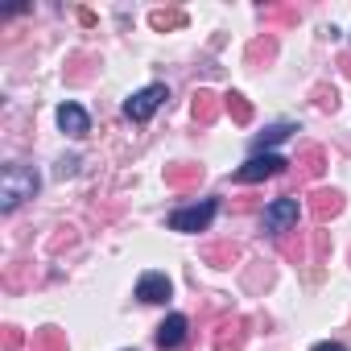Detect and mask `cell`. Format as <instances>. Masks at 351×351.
<instances>
[{"mask_svg": "<svg viewBox=\"0 0 351 351\" xmlns=\"http://www.w3.org/2000/svg\"><path fill=\"white\" fill-rule=\"evenodd\" d=\"M38 186H42L38 169H29V165H5V173H0V211L13 215L25 199L38 195Z\"/></svg>", "mask_w": 351, "mask_h": 351, "instance_id": "6da1fadb", "label": "cell"}, {"mask_svg": "<svg viewBox=\"0 0 351 351\" xmlns=\"http://www.w3.org/2000/svg\"><path fill=\"white\" fill-rule=\"evenodd\" d=\"M215 211H219L215 199H203V203H195V207H182V211L169 215V232H207L211 219H215Z\"/></svg>", "mask_w": 351, "mask_h": 351, "instance_id": "7a4b0ae2", "label": "cell"}, {"mask_svg": "<svg viewBox=\"0 0 351 351\" xmlns=\"http://www.w3.org/2000/svg\"><path fill=\"white\" fill-rule=\"evenodd\" d=\"M165 99H169L165 83H149V87H141V91H136V95L124 104V116H128L132 124H145V120H149V116H153V112H157Z\"/></svg>", "mask_w": 351, "mask_h": 351, "instance_id": "3957f363", "label": "cell"}, {"mask_svg": "<svg viewBox=\"0 0 351 351\" xmlns=\"http://www.w3.org/2000/svg\"><path fill=\"white\" fill-rule=\"evenodd\" d=\"M298 215H302V207H298V199H273L269 207H265V232L269 236H285V232H293V223H298Z\"/></svg>", "mask_w": 351, "mask_h": 351, "instance_id": "277c9868", "label": "cell"}, {"mask_svg": "<svg viewBox=\"0 0 351 351\" xmlns=\"http://www.w3.org/2000/svg\"><path fill=\"white\" fill-rule=\"evenodd\" d=\"M285 157H277V153H256V157H248V165H240L236 169V182H265V178H277V173H285Z\"/></svg>", "mask_w": 351, "mask_h": 351, "instance_id": "5b68a950", "label": "cell"}, {"mask_svg": "<svg viewBox=\"0 0 351 351\" xmlns=\"http://www.w3.org/2000/svg\"><path fill=\"white\" fill-rule=\"evenodd\" d=\"M58 128L66 132V136H75V141H83L87 132H91V116L79 108V104H62L58 108Z\"/></svg>", "mask_w": 351, "mask_h": 351, "instance_id": "8992f818", "label": "cell"}, {"mask_svg": "<svg viewBox=\"0 0 351 351\" xmlns=\"http://www.w3.org/2000/svg\"><path fill=\"white\" fill-rule=\"evenodd\" d=\"M169 293H173V285H169V277H165V273H145V277L136 281V298H141V302H149V306L169 302Z\"/></svg>", "mask_w": 351, "mask_h": 351, "instance_id": "52a82bcc", "label": "cell"}, {"mask_svg": "<svg viewBox=\"0 0 351 351\" xmlns=\"http://www.w3.org/2000/svg\"><path fill=\"white\" fill-rule=\"evenodd\" d=\"M186 330H191L186 314H169V318H165V322L157 326V347H165V351L182 347V343H186Z\"/></svg>", "mask_w": 351, "mask_h": 351, "instance_id": "ba28073f", "label": "cell"}, {"mask_svg": "<svg viewBox=\"0 0 351 351\" xmlns=\"http://www.w3.org/2000/svg\"><path fill=\"white\" fill-rule=\"evenodd\" d=\"M215 351H244V318H232L215 335Z\"/></svg>", "mask_w": 351, "mask_h": 351, "instance_id": "9c48e42d", "label": "cell"}, {"mask_svg": "<svg viewBox=\"0 0 351 351\" xmlns=\"http://www.w3.org/2000/svg\"><path fill=\"white\" fill-rule=\"evenodd\" d=\"M339 211H343V199H339L335 191H318V195H314V203H310V215H314L318 223H326V219H330V215H339Z\"/></svg>", "mask_w": 351, "mask_h": 351, "instance_id": "30bf717a", "label": "cell"}, {"mask_svg": "<svg viewBox=\"0 0 351 351\" xmlns=\"http://www.w3.org/2000/svg\"><path fill=\"white\" fill-rule=\"evenodd\" d=\"M203 178V165H173V169H165V182L173 186V191H186V186H195Z\"/></svg>", "mask_w": 351, "mask_h": 351, "instance_id": "8fae6325", "label": "cell"}, {"mask_svg": "<svg viewBox=\"0 0 351 351\" xmlns=\"http://www.w3.org/2000/svg\"><path fill=\"white\" fill-rule=\"evenodd\" d=\"M289 132H298V128H293V124H273V128H265V132L252 141V157H256V153H269V149H273V145H281Z\"/></svg>", "mask_w": 351, "mask_h": 351, "instance_id": "7c38bea8", "label": "cell"}, {"mask_svg": "<svg viewBox=\"0 0 351 351\" xmlns=\"http://www.w3.org/2000/svg\"><path fill=\"white\" fill-rule=\"evenodd\" d=\"M219 116V95H211V91H195V120L199 124H211Z\"/></svg>", "mask_w": 351, "mask_h": 351, "instance_id": "4fadbf2b", "label": "cell"}, {"mask_svg": "<svg viewBox=\"0 0 351 351\" xmlns=\"http://www.w3.org/2000/svg\"><path fill=\"white\" fill-rule=\"evenodd\" d=\"M223 108L232 112V120H236V124H248V120H252V104H248V99H244L240 91L223 95Z\"/></svg>", "mask_w": 351, "mask_h": 351, "instance_id": "5bb4252c", "label": "cell"}, {"mask_svg": "<svg viewBox=\"0 0 351 351\" xmlns=\"http://www.w3.org/2000/svg\"><path fill=\"white\" fill-rule=\"evenodd\" d=\"M34 343H38L42 351H66V343H62V335H58L54 326H46V330H38V335H34Z\"/></svg>", "mask_w": 351, "mask_h": 351, "instance_id": "9a60e30c", "label": "cell"}, {"mask_svg": "<svg viewBox=\"0 0 351 351\" xmlns=\"http://www.w3.org/2000/svg\"><path fill=\"white\" fill-rule=\"evenodd\" d=\"M149 21H153V29H178V25H186V13H165V9H157Z\"/></svg>", "mask_w": 351, "mask_h": 351, "instance_id": "2e32d148", "label": "cell"}, {"mask_svg": "<svg viewBox=\"0 0 351 351\" xmlns=\"http://www.w3.org/2000/svg\"><path fill=\"white\" fill-rule=\"evenodd\" d=\"M207 261H215V269H228V265L236 261V248H232V244H219V248L207 252Z\"/></svg>", "mask_w": 351, "mask_h": 351, "instance_id": "e0dca14e", "label": "cell"}, {"mask_svg": "<svg viewBox=\"0 0 351 351\" xmlns=\"http://www.w3.org/2000/svg\"><path fill=\"white\" fill-rule=\"evenodd\" d=\"M302 169L310 173V178H318V173H322V149H306V157H302Z\"/></svg>", "mask_w": 351, "mask_h": 351, "instance_id": "ac0fdd59", "label": "cell"}, {"mask_svg": "<svg viewBox=\"0 0 351 351\" xmlns=\"http://www.w3.org/2000/svg\"><path fill=\"white\" fill-rule=\"evenodd\" d=\"M314 95H318V108H322V112H335V108H339V99H335V91H326V87H318Z\"/></svg>", "mask_w": 351, "mask_h": 351, "instance_id": "d6986e66", "label": "cell"}, {"mask_svg": "<svg viewBox=\"0 0 351 351\" xmlns=\"http://www.w3.org/2000/svg\"><path fill=\"white\" fill-rule=\"evenodd\" d=\"M75 169H79V157H62V161H58V178H71Z\"/></svg>", "mask_w": 351, "mask_h": 351, "instance_id": "ffe728a7", "label": "cell"}, {"mask_svg": "<svg viewBox=\"0 0 351 351\" xmlns=\"http://www.w3.org/2000/svg\"><path fill=\"white\" fill-rule=\"evenodd\" d=\"M5 347H9V351H17V347H21V330H17V326H9V330H5Z\"/></svg>", "mask_w": 351, "mask_h": 351, "instance_id": "44dd1931", "label": "cell"}, {"mask_svg": "<svg viewBox=\"0 0 351 351\" xmlns=\"http://www.w3.org/2000/svg\"><path fill=\"white\" fill-rule=\"evenodd\" d=\"M314 351H347L343 343H314Z\"/></svg>", "mask_w": 351, "mask_h": 351, "instance_id": "7402d4cb", "label": "cell"}]
</instances>
